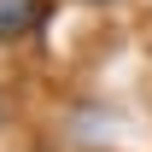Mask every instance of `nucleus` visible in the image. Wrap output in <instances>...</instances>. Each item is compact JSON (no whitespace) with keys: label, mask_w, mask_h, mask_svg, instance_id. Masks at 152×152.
Listing matches in <instances>:
<instances>
[{"label":"nucleus","mask_w":152,"mask_h":152,"mask_svg":"<svg viewBox=\"0 0 152 152\" xmlns=\"http://www.w3.org/2000/svg\"><path fill=\"white\" fill-rule=\"evenodd\" d=\"M53 18V0H0V41H23Z\"/></svg>","instance_id":"1"},{"label":"nucleus","mask_w":152,"mask_h":152,"mask_svg":"<svg viewBox=\"0 0 152 152\" xmlns=\"http://www.w3.org/2000/svg\"><path fill=\"white\" fill-rule=\"evenodd\" d=\"M82 6H111V0H82Z\"/></svg>","instance_id":"2"}]
</instances>
